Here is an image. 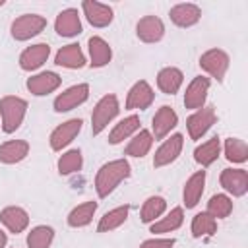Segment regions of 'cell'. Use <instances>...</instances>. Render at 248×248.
<instances>
[{"label": "cell", "instance_id": "11", "mask_svg": "<svg viewBox=\"0 0 248 248\" xmlns=\"http://www.w3.org/2000/svg\"><path fill=\"white\" fill-rule=\"evenodd\" d=\"M62 85V78L52 72V70H43V72H35L33 76L27 78L25 87L31 95L35 97H46L54 91H58Z\"/></svg>", "mask_w": 248, "mask_h": 248}, {"label": "cell", "instance_id": "26", "mask_svg": "<svg viewBox=\"0 0 248 248\" xmlns=\"http://www.w3.org/2000/svg\"><path fill=\"white\" fill-rule=\"evenodd\" d=\"M141 130V120H140V116L138 114H128V116H124L122 120H118L114 126H112V130L108 132V143L110 145H118V143H122L124 140H130L136 132H140Z\"/></svg>", "mask_w": 248, "mask_h": 248}, {"label": "cell", "instance_id": "24", "mask_svg": "<svg viewBox=\"0 0 248 248\" xmlns=\"http://www.w3.org/2000/svg\"><path fill=\"white\" fill-rule=\"evenodd\" d=\"M182 225H184V207L176 205L170 211H167L163 217H159L155 223H151L149 232H153V236H167L178 231Z\"/></svg>", "mask_w": 248, "mask_h": 248}, {"label": "cell", "instance_id": "37", "mask_svg": "<svg viewBox=\"0 0 248 248\" xmlns=\"http://www.w3.org/2000/svg\"><path fill=\"white\" fill-rule=\"evenodd\" d=\"M234 209V203H232V198L227 196L225 192L223 194H213L207 202V213L213 217V219H227Z\"/></svg>", "mask_w": 248, "mask_h": 248}, {"label": "cell", "instance_id": "1", "mask_svg": "<svg viewBox=\"0 0 248 248\" xmlns=\"http://www.w3.org/2000/svg\"><path fill=\"white\" fill-rule=\"evenodd\" d=\"M132 176V165L128 163L126 157L107 161L105 165L99 167L95 174V192L101 200L108 198L124 180Z\"/></svg>", "mask_w": 248, "mask_h": 248}, {"label": "cell", "instance_id": "9", "mask_svg": "<svg viewBox=\"0 0 248 248\" xmlns=\"http://www.w3.org/2000/svg\"><path fill=\"white\" fill-rule=\"evenodd\" d=\"M81 128H83V120H81V118H68V120H64L62 124H58V126L50 132V136H48V145H50V149H52V151H62V149H66V147L79 136Z\"/></svg>", "mask_w": 248, "mask_h": 248}, {"label": "cell", "instance_id": "40", "mask_svg": "<svg viewBox=\"0 0 248 248\" xmlns=\"http://www.w3.org/2000/svg\"><path fill=\"white\" fill-rule=\"evenodd\" d=\"M0 6H4V0H0Z\"/></svg>", "mask_w": 248, "mask_h": 248}, {"label": "cell", "instance_id": "14", "mask_svg": "<svg viewBox=\"0 0 248 248\" xmlns=\"http://www.w3.org/2000/svg\"><path fill=\"white\" fill-rule=\"evenodd\" d=\"M209 89H211V79L205 78V76H196L192 78V81L186 85V91H184V107L188 110H198L202 107H205L207 103V95H209Z\"/></svg>", "mask_w": 248, "mask_h": 248}, {"label": "cell", "instance_id": "10", "mask_svg": "<svg viewBox=\"0 0 248 248\" xmlns=\"http://www.w3.org/2000/svg\"><path fill=\"white\" fill-rule=\"evenodd\" d=\"M182 149H184V136L182 134H170V136H167L161 141V145L155 149L153 167L155 169H163V167L172 165L180 157Z\"/></svg>", "mask_w": 248, "mask_h": 248}, {"label": "cell", "instance_id": "7", "mask_svg": "<svg viewBox=\"0 0 248 248\" xmlns=\"http://www.w3.org/2000/svg\"><path fill=\"white\" fill-rule=\"evenodd\" d=\"M217 122V110L213 105H205L198 110H194L188 118H186V132L188 138L194 141H200Z\"/></svg>", "mask_w": 248, "mask_h": 248}, {"label": "cell", "instance_id": "20", "mask_svg": "<svg viewBox=\"0 0 248 248\" xmlns=\"http://www.w3.org/2000/svg\"><path fill=\"white\" fill-rule=\"evenodd\" d=\"M169 17H170L172 25H176L180 29H190V27L200 23L202 8L194 2H180V4H174L169 10Z\"/></svg>", "mask_w": 248, "mask_h": 248}, {"label": "cell", "instance_id": "22", "mask_svg": "<svg viewBox=\"0 0 248 248\" xmlns=\"http://www.w3.org/2000/svg\"><path fill=\"white\" fill-rule=\"evenodd\" d=\"M54 64L66 70H81L83 66H87V56L78 43H68L56 50Z\"/></svg>", "mask_w": 248, "mask_h": 248}, {"label": "cell", "instance_id": "16", "mask_svg": "<svg viewBox=\"0 0 248 248\" xmlns=\"http://www.w3.org/2000/svg\"><path fill=\"white\" fill-rule=\"evenodd\" d=\"M178 126V114L172 107L169 105H161L153 118H151V136L153 140H165L167 136H170V132Z\"/></svg>", "mask_w": 248, "mask_h": 248}, {"label": "cell", "instance_id": "3", "mask_svg": "<svg viewBox=\"0 0 248 248\" xmlns=\"http://www.w3.org/2000/svg\"><path fill=\"white\" fill-rule=\"evenodd\" d=\"M118 112H120V101H118V97L114 93L103 95L95 103V107L91 110V134L93 136L103 134L108 128V124L118 116Z\"/></svg>", "mask_w": 248, "mask_h": 248}, {"label": "cell", "instance_id": "23", "mask_svg": "<svg viewBox=\"0 0 248 248\" xmlns=\"http://www.w3.org/2000/svg\"><path fill=\"white\" fill-rule=\"evenodd\" d=\"M205 178H207V172L202 169V170H196L192 172L186 182H184V188H182V203L186 209H194L202 196H203V190H205Z\"/></svg>", "mask_w": 248, "mask_h": 248}, {"label": "cell", "instance_id": "2", "mask_svg": "<svg viewBox=\"0 0 248 248\" xmlns=\"http://www.w3.org/2000/svg\"><path fill=\"white\" fill-rule=\"evenodd\" d=\"M29 103L17 95H4L0 97V128L4 134H14L21 128L27 116Z\"/></svg>", "mask_w": 248, "mask_h": 248}, {"label": "cell", "instance_id": "39", "mask_svg": "<svg viewBox=\"0 0 248 248\" xmlns=\"http://www.w3.org/2000/svg\"><path fill=\"white\" fill-rule=\"evenodd\" d=\"M6 246H8V232L0 229V248H6Z\"/></svg>", "mask_w": 248, "mask_h": 248}, {"label": "cell", "instance_id": "32", "mask_svg": "<svg viewBox=\"0 0 248 248\" xmlns=\"http://www.w3.org/2000/svg\"><path fill=\"white\" fill-rule=\"evenodd\" d=\"M221 153L232 165H244L248 161V143L242 138H225L221 143Z\"/></svg>", "mask_w": 248, "mask_h": 248}, {"label": "cell", "instance_id": "19", "mask_svg": "<svg viewBox=\"0 0 248 248\" xmlns=\"http://www.w3.org/2000/svg\"><path fill=\"white\" fill-rule=\"evenodd\" d=\"M29 221H31V217H29L27 209L21 207V205H6L0 211V223H2L6 232L21 234V232L27 231Z\"/></svg>", "mask_w": 248, "mask_h": 248}, {"label": "cell", "instance_id": "33", "mask_svg": "<svg viewBox=\"0 0 248 248\" xmlns=\"http://www.w3.org/2000/svg\"><path fill=\"white\" fill-rule=\"evenodd\" d=\"M167 209H169V205L163 196H149V198H145V202L140 207V221L143 225H151L159 217H163L167 213Z\"/></svg>", "mask_w": 248, "mask_h": 248}, {"label": "cell", "instance_id": "4", "mask_svg": "<svg viewBox=\"0 0 248 248\" xmlns=\"http://www.w3.org/2000/svg\"><path fill=\"white\" fill-rule=\"evenodd\" d=\"M198 64L202 72L205 74V78L215 79L217 83H223L229 72V66H231V56L227 50L215 46V48H207L205 52H202Z\"/></svg>", "mask_w": 248, "mask_h": 248}, {"label": "cell", "instance_id": "27", "mask_svg": "<svg viewBox=\"0 0 248 248\" xmlns=\"http://www.w3.org/2000/svg\"><path fill=\"white\" fill-rule=\"evenodd\" d=\"M31 145L27 140H8L0 143V163L2 165H17L27 159Z\"/></svg>", "mask_w": 248, "mask_h": 248}, {"label": "cell", "instance_id": "5", "mask_svg": "<svg viewBox=\"0 0 248 248\" xmlns=\"http://www.w3.org/2000/svg\"><path fill=\"white\" fill-rule=\"evenodd\" d=\"M46 27V17L41 14H21L10 25V35L17 43L31 41L33 37L41 35Z\"/></svg>", "mask_w": 248, "mask_h": 248}, {"label": "cell", "instance_id": "18", "mask_svg": "<svg viewBox=\"0 0 248 248\" xmlns=\"http://www.w3.org/2000/svg\"><path fill=\"white\" fill-rule=\"evenodd\" d=\"M136 37L145 45H155L165 37V23L159 16H143L136 23Z\"/></svg>", "mask_w": 248, "mask_h": 248}, {"label": "cell", "instance_id": "34", "mask_svg": "<svg viewBox=\"0 0 248 248\" xmlns=\"http://www.w3.org/2000/svg\"><path fill=\"white\" fill-rule=\"evenodd\" d=\"M83 169V153L79 147H74V149H66L62 151V155L58 157L56 161V170L60 176H70V174H76Z\"/></svg>", "mask_w": 248, "mask_h": 248}, {"label": "cell", "instance_id": "35", "mask_svg": "<svg viewBox=\"0 0 248 248\" xmlns=\"http://www.w3.org/2000/svg\"><path fill=\"white\" fill-rule=\"evenodd\" d=\"M190 232H192L194 238L213 236V234H217V219H213L207 211H200V213H196L192 217Z\"/></svg>", "mask_w": 248, "mask_h": 248}, {"label": "cell", "instance_id": "17", "mask_svg": "<svg viewBox=\"0 0 248 248\" xmlns=\"http://www.w3.org/2000/svg\"><path fill=\"white\" fill-rule=\"evenodd\" d=\"M54 31L58 37H64V39H74L81 35L83 23L78 8H64L62 12H58L54 19Z\"/></svg>", "mask_w": 248, "mask_h": 248}, {"label": "cell", "instance_id": "31", "mask_svg": "<svg viewBox=\"0 0 248 248\" xmlns=\"http://www.w3.org/2000/svg\"><path fill=\"white\" fill-rule=\"evenodd\" d=\"M130 209H132V205L124 203V205H116V207L108 209L107 213H103V217L97 223V232H112V231L120 229L128 221Z\"/></svg>", "mask_w": 248, "mask_h": 248}, {"label": "cell", "instance_id": "8", "mask_svg": "<svg viewBox=\"0 0 248 248\" xmlns=\"http://www.w3.org/2000/svg\"><path fill=\"white\" fill-rule=\"evenodd\" d=\"M219 184L231 198H242L248 194V170L242 167H227L219 174Z\"/></svg>", "mask_w": 248, "mask_h": 248}, {"label": "cell", "instance_id": "6", "mask_svg": "<svg viewBox=\"0 0 248 248\" xmlns=\"http://www.w3.org/2000/svg\"><path fill=\"white\" fill-rule=\"evenodd\" d=\"M89 93H91V87L89 83H76V85H70L66 87L62 93H58L52 101V110L62 114V112H70L78 107H81L83 103H87L89 99Z\"/></svg>", "mask_w": 248, "mask_h": 248}, {"label": "cell", "instance_id": "29", "mask_svg": "<svg viewBox=\"0 0 248 248\" xmlns=\"http://www.w3.org/2000/svg\"><path fill=\"white\" fill-rule=\"evenodd\" d=\"M97 207H99V203L93 202V200H87V202L78 203L76 207L70 209V213L66 217L68 227L70 229H83V227L91 225L93 223V217L97 213Z\"/></svg>", "mask_w": 248, "mask_h": 248}, {"label": "cell", "instance_id": "15", "mask_svg": "<svg viewBox=\"0 0 248 248\" xmlns=\"http://www.w3.org/2000/svg\"><path fill=\"white\" fill-rule=\"evenodd\" d=\"M50 56V45L48 43H35L31 46H25L21 52H19V58H17V64L23 72H37L45 66V62L48 60Z\"/></svg>", "mask_w": 248, "mask_h": 248}, {"label": "cell", "instance_id": "36", "mask_svg": "<svg viewBox=\"0 0 248 248\" xmlns=\"http://www.w3.org/2000/svg\"><path fill=\"white\" fill-rule=\"evenodd\" d=\"M27 248H50L54 242V229L50 225H37L27 232Z\"/></svg>", "mask_w": 248, "mask_h": 248}, {"label": "cell", "instance_id": "13", "mask_svg": "<svg viewBox=\"0 0 248 248\" xmlns=\"http://www.w3.org/2000/svg\"><path fill=\"white\" fill-rule=\"evenodd\" d=\"M81 12L87 23L95 29H105L112 23L114 19V10L110 4L97 2V0H83L81 2Z\"/></svg>", "mask_w": 248, "mask_h": 248}, {"label": "cell", "instance_id": "28", "mask_svg": "<svg viewBox=\"0 0 248 248\" xmlns=\"http://www.w3.org/2000/svg\"><path fill=\"white\" fill-rule=\"evenodd\" d=\"M153 143H155V140H153L151 132L147 128H141L140 132H136L128 140V143L124 147V155L126 157H134V159H143L153 149Z\"/></svg>", "mask_w": 248, "mask_h": 248}, {"label": "cell", "instance_id": "25", "mask_svg": "<svg viewBox=\"0 0 248 248\" xmlns=\"http://www.w3.org/2000/svg\"><path fill=\"white\" fill-rule=\"evenodd\" d=\"M155 83H157V89L165 95H176L184 83V72L176 66H165L157 72V78H155Z\"/></svg>", "mask_w": 248, "mask_h": 248}, {"label": "cell", "instance_id": "30", "mask_svg": "<svg viewBox=\"0 0 248 248\" xmlns=\"http://www.w3.org/2000/svg\"><path fill=\"white\" fill-rule=\"evenodd\" d=\"M221 155V138L219 136H213L205 141H202L200 145H196L194 149V161L202 167V169H207L211 167Z\"/></svg>", "mask_w": 248, "mask_h": 248}, {"label": "cell", "instance_id": "12", "mask_svg": "<svg viewBox=\"0 0 248 248\" xmlns=\"http://www.w3.org/2000/svg\"><path fill=\"white\" fill-rule=\"evenodd\" d=\"M155 101V89L147 79H138L126 93V110H147Z\"/></svg>", "mask_w": 248, "mask_h": 248}, {"label": "cell", "instance_id": "21", "mask_svg": "<svg viewBox=\"0 0 248 248\" xmlns=\"http://www.w3.org/2000/svg\"><path fill=\"white\" fill-rule=\"evenodd\" d=\"M112 60V46L99 35L87 39V64L95 70L108 66Z\"/></svg>", "mask_w": 248, "mask_h": 248}, {"label": "cell", "instance_id": "38", "mask_svg": "<svg viewBox=\"0 0 248 248\" xmlns=\"http://www.w3.org/2000/svg\"><path fill=\"white\" fill-rule=\"evenodd\" d=\"M176 240L172 236H151L143 242H140L138 248H174Z\"/></svg>", "mask_w": 248, "mask_h": 248}]
</instances>
